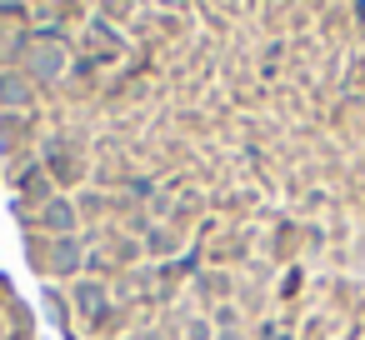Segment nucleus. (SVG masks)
<instances>
[{"mask_svg":"<svg viewBox=\"0 0 365 340\" xmlns=\"http://www.w3.org/2000/svg\"><path fill=\"white\" fill-rule=\"evenodd\" d=\"M140 245H145L150 260H175V255H180V230H170L165 220H155V225L140 235Z\"/></svg>","mask_w":365,"mask_h":340,"instance_id":"7ed1b4c3","label":"nucleus"},{"mask_svg":"<svg viewBox=\"0 0 365 340\" xmlns=\"http://www.w3.org/2000/svg\"><path fill=\"white\" fill-rule=\"evenodd\" d=\"M36 225H46V230H51L56 240H61V235H76V225H81V210H76V205H71L66 195H56L51 205H41Z\"/></svg>","mask_w":365,"mask_h":340,"instance_id":"f03ea898","label":"nucleus"},{"mask_svg":"<svg viewBox=\"0 0 365 340\" xmlns=\"http://www.w3.org/2000/svg\"><path fill=\"white\" fill-rule=\"evenodd\" d=\"M46 305H51V310H56V320H61V325H66V330H71V310H66V295H61V290H56V285H51V290H46Z\"/></svg>","mask_w":365,"mask_h":340,"instance_id":"9b49d317","label":"nucleus"},{"mask_svg":"<svg viewBox=\"0 0 365 340\" xmlns=\"http://www.w3.org/2000/svg\"><path fill=\"white\" fill-rule=\"evenodd\" d=\"M81 265H86V245H81L76 235L51 240V275H71V270H81Z\"/></svg>","mask_w":365,"mask_h":340,"instance_id":"20e7f679","label":"nucleus"},{"mask_svg":"<svg viewBox=\"0 0 365 340\" xmlns=\"http://www.w3.org/2000/svg\"><path fill=\"white\" fill-rule=\"evenodd\" d=\"M0 285H6V280H0ZM0 295H6V290H0Z\"/></svg>","mask_w":365,"mask_h":340,"instance_id":"ddd939ff","label":"nucleus"},{"mask_svg":"<svg viewBox=\"0 0 365 340\" xmlns=\"http://www.w3.org/2000/svg\"><path fill=\"white\" fill-rule=\"evenodd\" d=\"M180 340H215V325H210V315H205V310L185 315V320H180Z\"/></svg>","mask_w":365,"mask_h":340,"instance_id":"6e6552de","label":"nucleus"},{"mask_svg":"<svg viewBox=\"0 0 365 340\" xmlns=\"http://www.w3.org/2000/svg\"><path fill=\"white\" fill-rule=\"evenodd\" d=\"M360 135H365V115H360Z\"/></svg>","mask_w":365,"mask_h":340,"instance_id":"f8f14e48","label":"nucleus"},{"mask_svg":"<svg viewBox=\"0 0 365 340\" xmlns=\"http://www.w3.org/2000/svg\"><path fill=\"white\" fill-rule=\"evenodd\" d=\"M300 295H305V260L285 265V270H280V285H275V300H280V305H290V300H300Z\"/></svg>","mask_w":365,"mask_h":340,"instance_id":"0eeeda50","label":"nucleus"},{"mask_svg":"<svg viewBox=\"0 0 365 340\" xmlns=\"http://www.w3.org/2000/svg\"><path fill=\"white\" fill-rule=\"evenodd\" d=\"M0 105H36L31 81H26V76H16V71H6V76H0Z\"/></svg>","mask_w":365,"mask_h":340,"instance_id":"423d86ee","label":"nucleus"},{"mask_svg":"<svg viewBox=\"0 0 365 340\" xmlns=\"http://www.w3.org/2000/svg\"><path fill=\"white\" fill-rule=\"evenodd\" d=\"M190 290H195V305H205V315H210L215 305L235 300L240 280H235L230 270H220V265H200V270H195V280H190Z\"/></svg>","mask_w":365,"mask_h":340,"instance_id":"f257e3e1","label":"nucleus"},{"mask_svg":"<svg viewBox=\"0 0 365 340\" xmlns=\"http://www.w3.org/2000/svg\"><path fill=\"white\" fill-rule=\"evenodd\" d=\"M210 325H215V335H220V330H240V325H245V315H240V305H235V300H225V305H215V310H210Z\"/></svg>","mask_w":365,"mask_h":340,"instance_id":"1a4fd4ad","label":"nucleus"},{"mask_svg":"<svg viewBox=\"0 0 365 340\" xmlns=\"http://www.w3.org/2000/svg\"><path fill=\"white\" fill-rule=\"evenodd\" d=\"M110 16L115 21H130L135 16V0H101V21H110Z\"/></svg>","mask_w":365,"mask_h":340,"instance_id":"9d476101","label":"nucleus"},{"mask_svg":"<svg viewBox=\"0 0 365 340\" xmlns=\"http://www.w3.org/2000/svg\"><path fill=\"white\" fill-rule=\"evenodd\" d=\"M71 295H76V305L91 315V325L110 310V285H101V280H81V285H71Z\"/></svg>","mask_w":365,"mask_h":340,"instance_id":"39448f33","label":"nucleus"}]
</instances>
